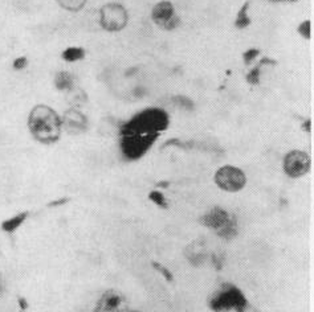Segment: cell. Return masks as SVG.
I'll return each instance as SVG.
<instances>
[{"mask_svg": "<svg viewBox=\"0 0 314 312\" xmlns=\"http://www.w3.org/2000/svg\"><path fill=\"white\" fill-rule=\"evenodd\" d=\"M28 127L37 142L43 145H53L61 136L63 122L59 114L49 106L37 104L29 113Z\"/></svg>", "mask_w": 314, "mask_h": 312, "instance_id": "obj_1", "label": "cell"}, {"mask_svg": "<svg viewBox=\"0 0 314 312\" xmlns=\"http://www.w3.org/2000/svg\"><path fill=\"white\" fill-rule=\"evenodd\" d=\"M169 123V114L162 109L151 107V109H146L141 113L135 114L129 122L119 126V128H123L126 131L137 132L141 135L159 136L160 132L167 130Z\"/></svg>", "mask_w": 314, "mask_h": 312, "instance_id": "obj_2", "label": "cell"}, {"mask_svg": "<svg viewBox=\"0 0 314 312\" xmlns=\"http://www.w3.org/2000/svg\"><path fill=\"white\" fill-rule=\"evenodd\" d=\"M247 303L248 299L242 290L229 282L222 283L208 298V307L214 312H239Z\"/></svg>", "mask_w": 314, "mask_h": 312, "instance_id": "obj_3", "label": "cell"}, {"mask_svg": "<svg viewBox=\"0 0 314 312\" xmlns=\"http://www.w3.org/2000/svg\"><path fill=\"white\" fill-rule=\"evenodd\" d=\"M157 139V135H141L137 132L119 128V147L125 159L128 160L141 159L151 148Z\"/></svg>", "mask_w": 314, "mask_h": 312, "instance_id": "obj_4", "label": "cell"}, {"mask_svg": "<svg viewBox=\"0 0 314 312\" xmlns=\"http://www.w3.org/2000/svg\"><path fill=\"white\" fill-rule=\"evenodd\" d=\"M129 14L126 8L118 3L105 4L100 11V24L105 31L117 32L126 27Z\"/></svg>", "mask_w": 314, "mask_h": 312, "instance_id": "obj_5", "label": "cell"}, {"mask_svg": "<svg viewBox=\"0 0 314 312\" xmlns=\"http://www.w3.org/2000/svg\"><path fill=\"white\" fill-rule=\"evenodd\" d=\"M215 183L222 190L235 193L246 187L247 176L240 168L233 167V166H224L219 168L215 173Z\"/></svg>", "mask_w": 314, "mask_h": 312, "instance_id": "obj_6", "label": "cell"}, {"mask_svg": "<svg viewBox=\"0 0 314 312\" xmlns=\"http://www.w3.org/2000/svg\"><path fill=\"white\" fill-rule=\"evenodd\" d=\"M312 160L310 156L304 151H291L284 158V171L289 177L298 179L310 171Z\"/></svg>", "mask_w": 314, "mask_h": 312, "instance_id": "obj_7", "label": "cell"}, {"mask_svg": "<svg viewBox=\"0 0 314 312\" xmlns=\"http://www.w3.org/2000/svg\"><path fill=\"white\" fill-rule=\"evenodd\" d=\"M151 18L157 25L164 28L166 31H173L180 24V20L175 14L173 3L170 1H160L155 4L151 12Z\"/></svg>", "mask_w": 314, "mask_h": 312, "instance_id": "obj_8", "label": "cell"}, {"mask_svg": "<svg viewBox=\"0 0 314 312\" xmlns=\"http://www.w3.org/2000/svg\"><path fill=\"white\" fill-rule=\"evenodd\" d=\"M94 312H132L129 310V304L122 292L117 290L105 291L100 300L97 302Z\"/></svg>", "mask_w": 314, "mask_h": 312, "instance_id": "obj_9", "label": "cell"}, {"mask_svg": "<svg viewBox=\"0 0 314 312\" xmlns=\"http://www.w3.org/2000/svg\"><path fill=\"white\" fill-rule=\"evenodd\" d=\"M65 131L70 135H80L87 131L88 119L78 109H69L61 119Z\"/></svg>", "mask_w": 314, "mask_h": 312, "instance_id": "obj_10", "label": "cell"}, {"mask_svg": "<svg viewBox=\"0 0 314 312\" xmlns=\"http://www.w3.org/2000/svg\"><path fill=\"white\" fill-rule=\"evenodd\" d=\"M232 214L223 209L222 207H214L211 208L208 212H205L203 216L201 217V224L203 227L212 229V230H219L225 225L228 222V220L231 218Z\"/></svg>", "mask_w": 314, "mask_h": 312, "instance_id": "obj_11", "label": "cell"}, {"mask_svg": "<svg viewBox=\"0 0 314 312\" xmlns=\"http://www.w3.org/2000/svg\"><path fill=\"white\" fill-rule=\"evenodd\" d=\"M184 255H186L187 261L191 263L192 266L196 267L202 266L203 263L207 262L209 257L207 245L202 240H196L188 245L184 250Z\"/></svg>", "mask_w": 314, "mask_h": 312, "instance_id": "obj_12", "label": "cell"}, {"mask_svg": "<svg viewBox=\"0 0 314 312\" xmlns=\"http://www.w3.org/2000/svg\"><path fill=\"white\" fill-rule=\"evenodd\" d=\"M237 233H239V225H237V220L235 216H231V218L228 220V222L224 225L222 229L216 230V234L223 238V240L231 241L233 238H236Z\"/></svg>", "mask_w": 314, "mask_h": 312, "instance_id": "obj_13", "label": "cell"}, {"mask_svg": "<svg viewBox=\"0 0 314 312\" xmlns=\"http://www.w3.org/2000/svg\"><path fill=\"white\" fill-rule=\"evenodd\" d=\"M28 212H22L14 216V217L8 218V220H4L1 222V229L5 231V233H14L19 229V228L23 225L25 220L28 218Z\"/></svg>", "mask_w": 314, "mask_h": 312, "instance_id": "obj_14", "label": "cell"}, {"mask_svg": "<svg viewBox=\"0 0 314 312\" xmlns=\"http://www.w3.org/2000/svg\"><path fill=\"white\" fill-rule=\"evenodd\" d=\"M74 83V78L69 72H59L55 77V85L59 90H69Z\"/></svg>", "mask_w": 314, "mask_h": 312, "instance_id": "obj_15", "label": "cell"}, {"mask_svg": "<svg viewBox=\"0 0 314 312\" xmlns=\"http://www.w3.org/2000/svg\"><path fill=\"white\" fill-rule=\"evenodd\" d=\"M69 93H68V97H67V100H68V102L70 104H73V106H76L74 109H78L80 106H82V104L87 102V95H85V93L82 90H80V89H77V87H74L73 86L72 89H69Z\"/></svg>", "mask_w": 314, "mask_h": 312, "instance_id": "obj_16", "label": "cell"}, {"mask_svg": "<svg viewBox=\"0 0 314 312\" xmlns=\"http://www.w3.org/2000/svg\"><path fill=\"white\" fill-rule=\"evenodd\" d=\"M61 57L68 61V62H74V61H80L85 57V49L81 46H69L63 52Z\"/></svg>", "mask_w": 314, "mask_h": 312, "instance_id": "obj_17", "label": "cell"}, {"mask_svg": "<svg viewBox=\"0 0 314 312\" xmlns=\"http://www.w3.org/2000/svg\"><path fill=\"white\" fill-rule=\"evenodd\" d=\"M265 63H270V65H276V61L273 60H269V59H263L260 61L259 65H256L255 68L252 69L249 73H248V76H247V81L249 82L250 85H257L260 82V68L265 65Z\"/></svg>", "mask_w": 314, "mask_h": 312, "instance_id": "obj_18", "label": "cell"}, {"mask_svg": "<svg viewBox=\"0 0 314 312\" xmlns=\"http://www.w3.org/2000/svg\"><path fill=\"white\" fill-rule=\"evenodd\" d=\"M249 1H247L246 4L243 5L242 9L239 11V14H237L236 21H235V27L239 28V29H244L250 24V19L249 15H248V9H249Z\"/></svg>", "mask_w": 314, "mask_h": 312, "instance_id": "obj_19", "label": "cell"}, {"mask_svg": "<svg viewBox=\"0 0 314 312\" xmlns=\"http://www.w3.org/2000/svg\"><path fill=\"white\" fill-rule=\"evenodd\" d=\"M149 199H150V201H153L157 207H159V208L162 209L169 208L167 200H166V197H164V195L160 192V190H151L150 193H149Z\"/></svg>", "mask_w": 314, "mask_h": 312, "instance_id": "obj_20", "label": "cell"}, {"mask_svg": "<svg viewBox=\"0 0 314 312\" xmlns=\"http://www.w3.org/2000/svg\"><path fill=\"white\" fill-rule=\"evenodd\" d=\"M57 3L63 8L69 9V11H80L87 3V0H57Z\"/></svg>", "mask_w": 314, "mask_h": 312, "instance_id": "obj_21", "label": "cell"}, {"mask_svg": "<svg viewBox=\"0 0 314 312\" xmlns=\"http://www.w3.org/2000/svg\"><path fill=\"white\" fill-rule=\"evenodd\" d=\"M151 265H153V267H154V270H157V271L159 272L160 275L163 276L166 281L170 282V283H173V282H174V275H173V272L170 271L167 267H164L163 265H160L159 262H155V261L153 263H151Z\"/></svg>", "mask_w": 314, "mask_h": 312, "instance_id": "obj_22", "label": "cell"}, {"mask_svg": "<svg viewBox=\"0 0 314 312\" xmlns=\"http://www.w3.org/2000/svg\"><path fill=\"white\" fill-rule=\"evenodd\" d=\"M297 31H298V33H300L304 39L310 40V37H312V23H310L309 20L302 21V23L298 25V28H297Z\"/></svg>", "mask_w": 314, "mask_h": 312, "instance_id": "obj_23", "label": "cell"}, {"mask_svg": "<svg viewBox=\"0 0 314 312\" xmlns=\"http://www.w3.org/2000/svg\"><path fill=\"white\" fill-rule=\"evenodd\" d=\"M212 259V265L216 270H222L224 266V255L222 253H214L211 255Z\"/></svg>", "mask_w": 314, "mask_h": 312, "instance_id": "obj_24", "label": "cell"}, {"mask_svg": "<svg viewBox=\"0 0 314 312\" xmlns=\"http://www.w3.org/2000/svg\"><path fill=\"white\" fill-rule=\"evenodd\" d=\"M259 55H260V50L259 49H248V50H246V53L243 55L244 62L250 63Z\"/></svg>", "mask_w": 314, "mask_h": 312, "instance_id": "obj_25", "label": "cell"}, {"mask_svg": "<svg viewBox=\"0 0 314 312\" xmlns=\"http://www.w3.org/2000/svg\"><path fill=\"white\" fill-rule=\"evenodd\" d=\"M27 65H28L27 57H18V59L14 61V63H12V66H14V69H16V70H22V69L25 68Z\"/></svg>", "mask_w": 314, "mask_h": 312, "instance_id": "obj_26", "label": "cell"}, {"mask_svg": "<svg viewBox=\"0 0 314 312\" xmlns=\"http://www.w3.org/2000/svg\"><path fill=\"white\" fill-rule=\"evenodd\" d=\"M67 203H69L68 197H61V199H56L53 201H50L48 204V208H59V207H63Z\"/></svg>", "mask_w": 314, "mask_h": 312, "instance_id": "obj_27", "label": "cell"}, {"mask_svg": "<svg viewBox=\"0 0 314 312\" xmlns=\"http://www.w3.org/2000/svg\"><path fill=\"white\" fill-rule=\"evenodd\" d=\"M18 304L19 308H20V311H27L28 307H29V304H28V300L23 296H18Z\"/></svg>", "mask_w": 314, "mask_h": 312, "instance_id": "obj_28", "label": "cell"}, {"mask_svg": "<svg viewBox=\"0 0 314 312\" xmlns=\"http://www.w3.org/2000/svg\"><path fill=\"white\" fill-rule=\"evenodd\" d=\"M239 312H260V311L255 307V306H252V304L248 302V303H247L246 306H244V307H243Z\"/></svg>", "mask_w": 314, "mask_h": 312, "instance_id": "obj_29", "label": "cell"}, {"mask_svg": "<svg viewBox=\"0 0 314 312\" xmlns=\"http://www.w3.org/2000/svg\"><path fill=\"white\" fill-rule=\"evenodd\" d=\"M310 125H312V121H310V119L305 121V123H304V130H305L306 132L310 131Z\"/></svg>", "mask_w": 314, "mask_h": 312, "instance_id": "obj_30", "label": "cell"}, {"mask_svg": "<svg viewBox=\"0 0 314 312\" xmlns=\"http://www.w3.org/2000/svg\"><path fill=\"white\" fill-rule=\"evenodd\" d=\"M169 186H170L169 181H162V183H158V184H157V187H163V188H167Z\"/></svg>", "mask_w": 314, "mask_h": 312, "instance_id": "obj_31", "label": "cell"}, {"mask_svg": "<svg viewBox=\"0 0 314 312\" xmlns=\"http://www.w3.org/2000/svg\"><path fill=\"white\" fill-rule=\"evenodd\" d=\"M269 1H277V3H280V1H297V0H269Z\"/></svg>", "mask_w": 314, "mask_h": 312, "instance_id": "obj_32", "label": "cell"}, {"mask_svg": "<svg viewBox=\"0 0 314 312\" xmlns=\"http://www.w3.org/2000/svg\"><path fill=\"white\" fill-rule=\"evenodd\" d=\"M132 312H139V311H132Z\"/></svg>", "mask_w": 314, "mask_h": 312, "instance_id": "obj_33", "label": "cell"}, {"mask_svg": "<svg viewBox=\"0 0 314 312\" xmlns=\"http://www.w3.org/2000/svg\"><path fill=\"white\" fill-rule=\"evenodd\" d=\"M20 312H25V311H20Z\"/></svg>", "mask_w": 314, "mask_h": 312, "instance_id": "obj_34", "label": "cell"}]
</instances>
